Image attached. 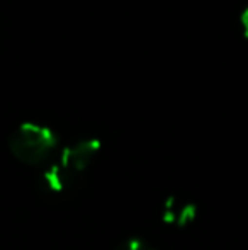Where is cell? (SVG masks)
I'll return each mask as SVG.
<instances>
[{"label":"cell","instance_id":"cell-2","mask_svg":"<svg viewBox=\"0 0 248 250\" xmlns=\"http://www.w3.org/2000/svg\"><path fill=\"white\" fill-rule=\"evenodd\" d=\"M238 22H240V29H242L243 38H247L248 40V5L242 10V12H240Z\"/></svg>","mask_w":248,"mask_h":250},{"label":"cell","instance_id":"cell-1","mask_svg":"<svg viewBox=\"0 0 248 250\" xmlns=\"http://www.w3.org/2000/svg\"><path fill=\"white\" fill-rule=\"evenodd\" d=\"M58 138L48 126L36 123H24L12 133L9 140L10 151L20 162L29 165H39L46 162L57 150Z\"/></svg>","mask_w":248,"mask_h":250},{"label":"cell","instance_id":"cell-3","mask_svg":"<svg viewBox=\"0 0 248 250\" xmlns=\"http://www.w3.org/2000/svg\"><path fill=\"white\" fill-rule=\"evenodd\" d=\"M121 250H152V249L139 240H129L128 244H124V247Z\"/></svg>","mask_w":248,"mask_h":250}]
</instances>
